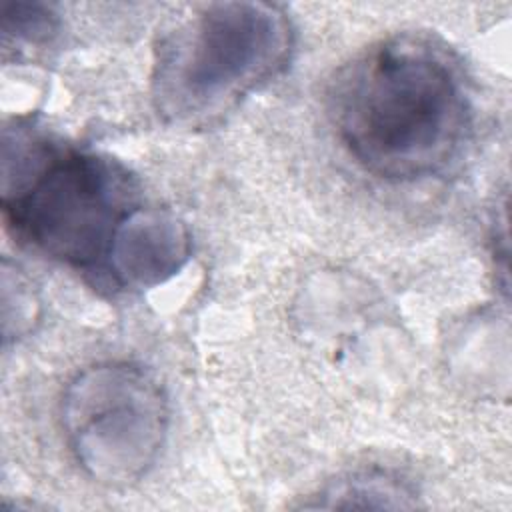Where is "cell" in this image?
Listing matches in <instances>:
<instances>
[{
    "label": "cell",
    "instance_id": "1",
    "mask_svg": "<svg viewBox=\"0 0 512 512\" xmlns=\"http://www.w3.org/2000/svg\"><path fill=\"white\" fill-rule=\"evenodd\" d=\"M330 118L348 154L384 180L448 168L470 132V98L450 52L416 34L386 38L338 74Z\"/></svg>",
    "mask_w": 512,
    "mask_h": 512
},
{
    "label": "cell",
    "instance_id": "2",
    "mask_svg": "<svg viewBox=\"0 0 512 512\" xmlns=\"http://www.w3.org/2000/svg\"><path fill=\"white\" fill-rule=\"evenodd\" d=\"M2 212L38 252L106 274L120 228L140 208L128 172L28 128L4 132Z\"/></svg>",
    "mask_w": 512,
    "mask_h": 512
},
{
    "label": "cell",
    "instance_id": "7",
    "mask_svg": "<svg viewBox=\"0 0 512 512\" xmlns=\"http://www.w3.org/2000/svg\"><path fill=\"white\" fill-rule=\"evenodd\" d=\"M56 30V16L42 4L16 2L4 6V32L6 36L24 38L28 42L48 40Z\"/></svg>",
    "mask_w": 512,
    "mask_h": 512
},
{
    "label": "cell",
    "instance_id": "4",
    "mask_svg": "<svg viewBox=\"0 0 512 512\" xmlns=\"http://www.w3.org/2000/svg\"><path fill=\"white\" fill-rule=\"evenodd\" d=\"M62 428L82 470L100 484H128L156 462L168 428L158 380L130 362L76 374L62 398Z\"/></svg>",
    "mask_w": 512,
    "mask_h": 512
},
{
    "label": "cell",
    "instance_id": "6",
    "mask_svg": "<svg viewBox=\"0 0 512 512\" xmlns=\"http://www.w3.org/2000/svg\"><path fill=\"white\" fill-rule=\"evenodd\" d=\"M322 496L332 498V502L326 506H336V508L356 506L358 498H364L362 506H370V508H372L370 498H382L386 508H392V504L386 498H392L400 508L408 506L400 500V496H408L406 488L394 478H390L388 474H376V472L354 474L348 480H340L336 482V486H330Z\"/></svg>",
    "mask_w": 512,
    "mask_h": 512
},
{
    "label": "cell",
    "instance_id": "5",
    "mask_svg": "<svg viewBox=\"0 0 512 512\" xmlns=\"http://www.w3.org/2000/svg\"><path fill=\"white\" fill-rule=\"evenodd\" d=\"M188 252V232L176 218L138 208L116 236L106 274L116 286L156 284L174 274Z\"/></svg>",
    "mask_w": 512,
    "mask_h": 512
},
{
    "label": "cell",
    "instance_id": "3",
    "mask_svg": "<svg viewBox=\"0 0 512 512\" xmlns=\"http://www.w3.org/2000/svg\"><path fill=\"white\" fill-rule=\"evenodd\" d=\"M292 26L262 2L194 8L156 48L154 98L176 122H204L274 78L288 62Z\"/></svg>",
    "mask_w": 512,
    "mask_h": 512
}]
</instances>
